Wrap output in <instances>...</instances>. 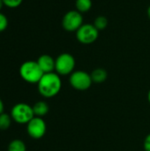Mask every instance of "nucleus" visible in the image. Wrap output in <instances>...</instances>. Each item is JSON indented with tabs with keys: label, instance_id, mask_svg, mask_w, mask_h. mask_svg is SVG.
I'll list each match as a JSON object with an SVG mask.
<instances>
[{
	"label": "nucleus",
	"instance_id": "6e6552de",
	"mask_svg": "<svg viewBox=\"0 0 150 151\" xmlns=\"http://www.w3.org/2000/svg\"><path fill=\"white\" fill-rule=\"evenodd\" d=\"M47 131V126L42 118L34 117L27 124V132L28 135L35 140L42 138Z\"/></svg>",
	"mask_w": 150,
	"mask_h": 151
},
{
	"label": "nucleus",
	"instance_id": "4468645a",
	"mask_svg": "<svg viewBox=\"0 0 150 151\" xmlns=\"http://www.w3.org/2000/svg\"><path fill=\"white\" fill-rule=\"evenodd\" d=\"M11 115L7 114V113H2L0 114V130L2 131H5L7 130L11 124Z\"/></svg>",
	"mask_w": 150,
	"mask_h": 151
},
{
	"label": "nucleus",
	"instance_id": "20e7f679",
	"mask_svg": "<svg viewBox=\"0 0 150 151\" xmlns=\"http://www.w3.org/2000/svg\"><path fill=\"white\" fill-rule=\"evenodd\" d=\"M75 58L70 53H62L55 59V71L58 75H70L74 72Z\"/></svg>",
	"mask_w": 150,
	"mask_h": 151
},
{
	"label": "nucleus",
	"instance_id": "6ab92c4d",
	"mask_svg": "<svg viewBox=\"0 0 150 151\" xmlns=\"http://www.w3.org/2000/svg\"><path fill=\"white\" fill-rule=\"evenodd\" d=\"M4 103H3V101L1 100V98H0V114L4 113Z\"/></svg>",
	"mask_w": 150,
	"mask_h": 151
},
{
	"label": "nucleus",
	"instance_id": "f257e3e1",
	"mask_svg": "<svg viewBox=\"0 0 150 151\" xmlns=\"http://www.w3.org/2000/svg\"><path fill=\"white\" fill-rule=\"evenodd\" d=\"M40 95L45 98H52L58 95L62 88V81L60 75L57 73H44L37 83Z\"/></svg>",
	"mask_w": 150,
	"mask_h": 151
},
{
	"label": "nucleus",
	"instance_id": "0eeeda50",
	"mask_svg": "<svg viewBox=\"0 0 150 151\" xmlns=\"http://www.w3.org/2000/svg\"><path fill=\"white\" fill-rule=\"evenodd\" d=\"M83 25L82 14L77 10L67 12L62 19V27L68 32H76Z\"/></svg>",
	"mask_w": 150,
	"mask_h": 151
},
{
	"label": "nucleus",
	"instance_id": "9b49d317",
	"mask_svg": "<svg viewBox=\"0 0 150 151\" xmlns=\"http://www.w3.org/2000/svg\"><path fill=\"white\" fill-rule=\"evenodd\" d=\"M49 105L44 101H38L33 106L34 114L35 117L42 118L49 112Z\"/></svg>",
	"mask_w": 150,
	"mask_h": 151
},
{
	"label": "nucleus",
	"instance_id": "f03ea898",
	"mask_svg": "<svg viewBox=\"0 0 150 151\" xmlns=\"http://www.w3.org/2000/svg\"><path fill=\"white\" fill-rule=\"evenodd\" d=\"M43 74V72L42 71L36 61H26L19 67L20 77L26 82L31 84H37Z\"/></svg>",
	"mask_w": 150,
	"mask_h": 151
},
{
	"label": "nucleus",
	"instance_id": "1a4fd4ad",
	"mask_svg": "<svg viewBox=\"0 0 150 151\" xmlns=\"http://www.w3.org/2000/svg\"><path fill=\"white\" fill-rule=\"evenodd\" d=\"M36 62L38 63L43 73H49L55 71V59L48 54L41 55Z\"/></svg>",
	"mask_w": 150,
	"mask_h": 151
},
{
	"label": "nucleus",
	"instance_id": "4be33fe9",
	"mask_svg": "<svg viewBox=\"0 0 150 151\" xmlns=\"http://www.w3.org/2000/svg\"><path fill=\"white\" fill-rule=\"evenodd\" d=\"M3 5H4V3H3V1H2V0H0V11H1V9H2V7H3Z\"/></svg>",
	"mask_w": 150,
	"mask_h": 151
},
{
	"label": "nucleus",
	"instance_id": "f3484780",
	"mask_svg": "<svg viewBox=\"0 0 150 151\" xmlns=\"http://www.w3.org/2000/svg\"><path fill=\"white\" fill-rule=\"evenodd\" d=\"M8 27V19L7 17L0 12V32L4 31Z\"/></svg>",
	"mask_w": 150,
	"mask_h": 151
},
{
	"label": "nucleus",
	"instance_id": "39448f33",
	"mask_svg": "<svg viewBox=\"0 0 150 151\" xmlns=\"http://www.w3.org/2000/svg\"><path fill=\"white\" fill-rule=\"evenodd\" d=\"M69 83L72 88L78 91H85L91 87L93 81L90 73L82 70H79L74 71L70 74Z\"/></svg>",
	"mask_w": 150,
	"mask_h": 151
},
{
	"label": "nucleus",
	"instance_id": "7ed1b4c3",
	"mask_svg": "<svg viewBox=\"0 0 150 151\" xmlns=\"http://www.w3.org/2000/svg\"><path fill=\"white\" fill-rule=\"evenodd\" d=\"M11 117L16 123L27 125L34 117L33 106L25 103H19L12 107L11 111Z\"/></svg>",
	"mask_w": 150,
	"mask_h": 151
},
{
	"label": "nucleus",
	"instance_id": "f8f14e48",
	"mask_svg": "<svg viewBox=\"0 0 150 151\" xmlns=\"http://www.w3.org/2000/svg\"><path fill=\"white\" fill-rule=\"evenodd\" d=\"M75 7L80 13L88 12L92 7V0H76Z\"/></svg>",
	"mask_w": 150,
	"mask_h": 151
},
{
	"label": "nucleus",
	"instance_id": "9d476101",
	"mask_svg": "<svg viewBox=\"0 0 150 151\" xmlns=\"http://www.w3.org/2000/svg\"><path fill=\"white\" fill-rule=\"evenodd\" d=\"M93 83L101 84L103 83L108 78V73L103 68H95L90 73Z\"/></svg>",
	"mask_w": 150,
	"mask_h": 151
},
{
	"label": "nucleus",
	"instance_id": "a211bd4d",
	"mask_svg": "<svg viewBox=\"0 0 150 151\" xmlns=\"http://www.w3.org/2000/svg\"><path fill=\"white\" fill-rule=\"evenodd\" d=\"M143 148L145 151H150V134H149L143 142Z\"/></svg>",
	"mask_w": 150,
	"mask_h": 151
},
{
	"label": "nucleus",
	"instance_id": "2eb2a0df",
	"mask_svg": "<svg viewBox=\"0 0 150 151\" xmlns=\"http://www.w3.org/2000/svg\"><path fill=\"white\" fill-rule=\"evenodd\" d=\"M94 26L97 28L98 31L104 30L108 26V19L105 16H98L94 21Z\"/></svg>",
	"mask_w": 150,
	"mask_h": 151
},
{
	"label": "nucleus",
	"instance_id": "ddd939ff",
	"mask_svg": "<svg viewBox=\"0 0 150 151\" xmlns=\"http://www.w3.org/2000/svg\"><path fill=\"white\" fill-rule=\"evenodd\" d=\"M27 147L21 140H13L9 143L8 151H26Z\"/></svg>",
	"mask_w": 150,
	"mask_h": 151
},
{
	"label": "nucleus",
	"instance_id": "423d86ee",
	"mask_svg": "<svg viewBox=\"0 0 150 151\" xmlns=\"http://www.w3.org/2000/svg\"><path fill=\"white\" fill-rule=\"evenodd\" d=\"M99 36V31L94 24H83L76 31V38L82 44H91L95 42Z\"/></svg>",
	"mask_w": 150,
	"mask_h": 151
},
{
	"label": "nucleus",
	"instance_id": "aec40b11",
	"mask_svg": "<svg viewBox=\"0 0 150 151\" xmlns=\"http://www.w3.org/2000/svg\"><path fill=\"white\" fill-rule=\"evenodd\" d=\"M148 101H149V103L150 104V89L149 91V93H148Z\"/></svg>",
	"mask_w": 150,
	"mask_h": 151
},
{
	"label": "nucleus",
	"instance_id": "dca6fc26",
	"mask_svg": "<svg viewBox=\"0 0 150 151\" xmlns=\"http://www.w3.org/2000/svg\"><path fill=\"white\" fill-rule=\"evenodd\" d=\"M2 1L4 3V5L7 6L8 8L14 9V8L19 7L21 4L23 0H2Z\"/></svg>",
	"mask_w": 150,
	"mask_h": 151
},
{
	"label": "nucleus",
	"instance_id": "412c9836",
	"mask_svg": "<svg viewBox=\"0 0 150 151\" xmlns=\"http://www.w3.org/2000/svg\"><path fill=\"white\" fill-rule=\"evenodd\" d=\"M148 16H149V18L150 19V5L149 6V8H148Z\"/></svg>",
	"mask_w": 150,
	"mask_h": 151
}]
</instances>
